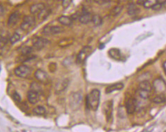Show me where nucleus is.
Masks as SVG:
<instances>
[{
  "label": "nucleus",
  "instance_id": "f257e3e1",
  "mask_svg": "<svg viewBox=\"0 0 166 132\" xmlns=\"http://www.w3.org/2000/svg\"><path fill=\"white\" fill-rule=\"evenodd\" d=\"M101 92L97 89L92 90L87 97V106L90 109L96 111L99 108Z\"/></svg>",
  "mask_w": 166,
  "mask_h": 132
},
{
  "label": "nucleus",
  "instance_id": "f03ea898",
  "mask_svg": "<svg viewBox=\"0 0 166 132\" xmlns=\"http://www.w3.org/2000/svg\"><path fill=\"white\" fill-rule=\"evenodd\" d=\"M14 73L18 77L27 78L29 77L31 74V69L27 65H22L15 68V69L14 70Z\"/></svg>",
  "mask_w": 166,
  "mask_h": 132
},
{
  "label": "nucleus",
  "instance_id": "7ed1b4c3",
  "mask_svg": "<svg viewBox=\"0 0 166 132\" xmlns=\"http://www.w3.org/2000/svg\"><path fill=\"white\" fill-rule=\"evenodd\" d=\"M82 94L80 92H74L70 97V106L73 110H77L80 108L82 102Z\"/></svg>",
  "mask_w": 166,
  "mask_h": 132
},
{
  "label": "nucleus",
  "instance_id": "20e7f679",
  "mask_svg": "<svg viewBox=\"0 0 166 132\" xmlns=\"http://www.w3.org/2000/svg\"><path fill=\"white\" fill-rule=\"evenodd\" d=\"M92 48L91 46H85L81 51L80 52L79 54L77 56V62L79 64H82L85 62L90 55L92 54Z\"/></svg>",
  "mask_w": 166,
  "mask_h": 132
},
{
  "label": "nucleus",
  "instance_id": "39448f33",
  "mask_svg": "<svg viewBox=\"0 0 166 132\" xmlns=\"http://www.w3.org/2000/svg\"><path fill=\"white\" fill-rule=\"evenodd\" d=\"M35 18L32 15H27L23 18L22 22L21 23L20 27L23 31H28L35 25Z\"/></svg>",
  "mask_w": 166,
  "mask_h": 132
},
{
  "label": "nucleus",
  "instance_id": "423d86ee",
  "mask_svg": "<svg viewBox=\"0 0 166 132\" xmlns=\"http://www.w3.org/2000/svg\"><path fill=\"white\" fill-rule=\"evenodd\" d=\"M153 88L157 93H163L166 90V83L162 78H157L153 83Z\"/></svg>",
  "mask_w": 166,
  "mask_h": 132
},
{
  "label": "nucleus",
  "instance_id": "0eeeda50",
  "mask_svg": "<svg viewBox=\"0 0 166 132\" xmlns=\"http://www.w3.org/2000/svg\"><path fill=\"white\" fill-rule=\"evenodd\" d=\"M103 111L106 115L108 120L110 119L112 117V111H113V102L112 101H108L103 104Z\"/></svg>",
  "mask_w": 166,
  "mask_h": 132
},
{
  "label": "nucleus",
  "instance_id": "6e6552de",
  "mask_svg": "<svg viewBox=\"0 0 166 132\" xmlns=\"http://www.w3.org/2000/svg\"><path fill=\"white\" fill-rule=\"evenodd\" d=\"M34 48L37 51H41L49 43L48 39L42 38V37H36L32 40Z\"/></svg>",
  "mask_w": 166,
  "mask_h": 132
},
{
  "label": "nucleus",
  "instance_id": "1a4fd4ad",
  "mask_svg": "<svg viewBox=\"0 0 166 132\" xmlns=\"http://www.w3.org/2000/svg\"><path fill=\"white\" fill-rule=\"evenodd\" d=\"M64 32V28L60 26H46L43 28V33L46 35L57 34Z\"/></svg>",
  "mask_w": 166,
  "mask_h": 132
},
{
  "label": "nucleus",
  "instance_id": "9d476101",
  "mask_svg": "<svg viewBox=\"0 0 166 132\" xmlns=\"http://www.w3.org/2000/svg\"><path fill=\"white\" fill-rule=\"evenodd\" d=\"M137 107V101L135 99L130 98L126 102V111L128 114L134 113Z\"/></svg>",
  "mask_w": 166,
  "mask_h": 132
},
{
  "label": "nucleus",
  "instance_id": "9b49d317",
  "mask_svg": "<svg viewBox=\"0 0 166 132\" xmlns=\"http://www.w3.org/2000/svg\"><path fill=\"white\" fill-rule=\"evenodd\" d=\"M34 76L41 83H46L49 81V77H48V74L42 69H38V70L36 71L34 73Z\"/></svg>",
  "mask_w": 166,
  "mask_h": 132
},
{
  "label": "nucleus",
  "instance_id": "f8f14e48",
  "mask_svg": "<svg viewBox=\"0 0 166 132\" xmlns=\"http://www.w3.org/2000/svg\"><path fill=\"white\" fill-rule=\"evenodd\" d=\"M20 18V15L18 11L11 13L8 20V26L10 27H13L18 22Z\"/></svg>",
  "mask_w": 166,
  "mask_h": 132
},
{
  "label": "nucleus",
  "instance_id": "ddd939ff",
  "mask_svg": "<svg viewBox=\"0 0 166 132\" xmlns=\"http://www.w3.org/2000/svg\"><path fill=\"white\" fill-rule=\"evenodd\" d=\"M69 81L68 79H64L62 81H60L57 83L56 87H55V91L57 93H60V92H63L67 88L68 85H69Z\"/></svg>",
  "mask_w": 166,
  "mask_h": 132
},
{
  "label": "nucleus",
  "instance_id": "4468645a",
  "mask_svg": "<svg viewBox=\"0 0 166 132\" xmlns=\"http://www.w3.org/2000/svg\"><path fill=\"white\" fill-rule=\"evenodd\" d=\"M39 93L35 92V91L30 90L27 93V99L28 101L32 104H36L39 101Z\"/></svg>",
  "mask_w": 166,
  "mask_h": 132
},
{
  "label": "nucleus",
  "instance_id": "2eb2a0df",
  "mask_svg": "<svg viewBox=\"0 0 166 132\" xmlns=\"http://www.w3.org/2000/svg\"><path fill=\"white\" fill-rule=\"evenodd\" d=\"M108 54L114 60H117V61L122 60V55H121V52L119 49L115 48L110 49L108 51Z\"/></svg>",
  "mask_w": 166,
  "mask_h": 132
},
{
  "label": "nucleus",
  "instance_id": "dca6fc26",
  "mask_svg": "<svg viewBox=\"0 0 166 132\" xmlns=\"http://www.w3.org/2000/svg\"><path fill=\"white\" fill-rule=\"evenodd\" d=\"M124 88V84L121 83H118L115 84H112V85H109L106 87V93L109 94L111 93L112 92H115L116 90H121Z\"/></svg>",
  "mask_w": 166,
  "mask_h": 132
},
{
  "label": "nucleus",
  "instance_id": "f3484780",
  "mask_svg": "<svg viewBox=\"0 0 166 132\" xmlns=\"http://www.w3.org/2000/svg\"><path fill=\"white\" fill-rule=\"evenodd\" d=\"M93 15L87 11H84L82 15H80L79 18L80 22L83 24H87V23L91 22L92 21Z\"/></svg>",
  "mask_w": 166,
  "mask_h": 132
},
{
  "label": "nucleus",
  "instance_id": "a211bd4d",
  "mask_svg": "<svg viewBox=\"0 0 166 132\" xmlns=\"http://www.w3.org/2000/svg\"><path fill=\"white\" fill-rule=\"evenodd\" d=\"M45 4L43 3H38L32 5L30 7V12L32 14H36L40 13L41 11L45 8Z\"/></svg>",
  "mask_w": 166,
  "mask_h": 132
},
{
  "label": "nucleus",
  "instance_id": "6ab92c4d",
  "mask_svg": "<svg viewBox=\"0 0 166 132\" xmlns=\"http://www.w3.org/2000/svg\"><path fill=\"white\" fill-rule=\"evenodd\" d=\"M59 22L63 25L64 26H71L73 24V20L70 17L66 16V15H62L58 18Z\"/></svg>",
  "mask_w": 166,
  "mask_h": 132
},
{
  "label": "nucleus",
  "instance_id": "aec40b11",
  "mask_svg": "<svg viewBox=\"0 0 166 132\" xmlns=\"http://www.w3.org/2000/svg\"><path fill=\"white\" fill-rule=\"evenodd\" d=\"M140 9L134 4H131L128 7L127 13L129 15H135L140 13Z\"/></svg>",
  "mask_w": 166,
  "mask_h": 132
},
{
  "label": "nucleus",
  "instance_id": "412c9836",
  "mask_svg": "<svg viewBox=\"0 0 166 132\" xmlns=\"http://www.w3.org/2000/svg\"><path fill=\"white\" fill-rule=\"evenodd\" d=\"M139 89L140 90H147L148 92H150L153 89V85L151 83L148 81H143L139 84Z\"/></svg>",
  "mask_w": 166,
  "mask_h": 132
},
{
  "label": "nucleus",
  "instance_id": "4be33fe9",
  "mask_svg": "<svg viewBox=\"0 0 166 132\" xmlns=\"http://www.w3.org/2000/svg\"><path fill=\"white\" fill-rule=\"evenodd\" d=\"M9 33L5 30H0V42L2 44H6L10 41Z\"/></svg>",
  "mask_w": 166,
  "mask_h": 132
},
{
  "label": "nucleus",
  "instance_id": "5701e85b",
  "mask_svg": "<svg viewBox=\"0 0 166 132\" xmlns=\"http://www.w3.org/2000/svg\"><path fill=\"white\" fill-rule=\"evenodd\" d=\"M51 13V11L50 9H48V8H43L41 11L40 12V13H38V18L40 20H46L47 18L49 16V15Z\"/></svg>",
  "mask_w": 166,
  "mask_h": 132
},
{
  "label": "nucleus",
  "instance_id": "b1692460",
  "mask_svg": "<svg viewBox=\"0 0 166 132\" xmlns=\"http://www.w3.org/2000/svg\"><path fill=\"white\" fill-rule=\"evenodd\" d=\"M92 22L94 24L95 27L101 26L103 23V19L99 15H94L92 17Z\"/></svg>",
  "mask_w": 166,
  "mask_h": 132
},
{
  "label": "nucleus",
  "instance_id": "393cba45",
  "mask_svg": "<svg viewBox=\"0 0 166 132\" xmlns=\"http://www.w3.org/2000/svg\"><path fill=\"white\" fill-rule=\"evenodd\" d=\"M33 112L37 115H43L46 113V108L42 106H38L34 108Z\"/></svg>",
  "mask_w": 166,
  "mask_h": 132
},
{
  "label": "nucleus",
  "instance_id": "a878e982",
  "mask_svg": "<svg viewBox=\"0 0 166 132\" xmlns=\"http://www.w3.org/2000/svg\"><path fill=\"white\" fill-rule=\"evenodd\" d=\"M166 97L163 94H159V95L156 96L153 99V102L156 103V104H160V103H163L165 102Z\"/></svg>",
  "mask_w": 166,
  "mask_h": 132
},
{
  "label": "nucleus",
  "instance_id": "bb28decb",
  "mask_svg": "<svg viewBox=\"0 0 166 132\" xmlns=\"http://www.w3.org/2000/svg\"><path fill=\"white\" fill-rule=\"evenodd\" d=\"M30 90L35 91V92H38V93H40L41 92L42 88L41 86L38 83L36 82H33V83H31V85H30Z\"/></svg>",
  "mask_w": 166,
  "mask_h": 132
},
{
  "label": "nucleus",
  "instance_id": "cd10ccee",
  "mask_svg": "<svg viewBox=\"0 0 166 132\" xmlns=\"http://www.w3.org/2000/svg\"><path fill=\"white\" fill-rule=\"evenodd\" d=\"M158 2H160L159 0H146L143 6L145 8H151L153 5H155Z\"/></svg>",
  "mask_w": 166,
  "mask_h": 132
},
{
  "label": "nucleus",
  "instance_id": "c85d7f7f",
  "mask_svg": "<svg viewBox=\"0 0 166 132\" xmlns=\"http://www.w3.org/2000/svg\"><path fill=\"white\" fill-rule=\"evenodd\" d=\"M121 10H122V7L120 6H117L115 8H112V10L110 11V15L112 16H117L119 13H121Z\"/></svg>",
  "mask_w": 166,
  "mask_h": 132
},
{
  "label": "nucleus",
  "instance_id": "c756f323",
  "mask_svg": "<svg viewBox=\"0 0 166 132\" xmlns=\"http://www.w3.org/2000/svg\"><path fill=\"white\" fill-rule=\"evenodd\" d=\"M33 51V48L29 46H25V47L22 48L21 49V54L23 56H27V55H29L30 53H32V52Z\"/></svg>",
  "mask_w": 166,
  "mask_h": 132
},
{
  "label": "nucleus",
  "instance_id": "7c9ffc66",
  "mask_svg": "<svg viewBox=\"0 0 166 132\" xmlns=\"http://www.w3.org/2000/svg\"><path fill=\"white\" fill-rule=\"evenodd\" d=\"M20 39V35L18 33H14L13 34L11 37L9 41L11 44H14L18 41H19Z\"/></svg>",
  "mask_w": 166,
  "mask_h": 132
},
{
  "label": "nucleus",
  "instance_id": "2f4dec72",
  "mask_svg": "<svg viewBox=\"0 0 166 132\" xmlns=\"http://www.w3.org/2000/svg\"><path fill=\"white\" fill-rule=\"evenodd\" d=\"M139 95L143 99H147L149 97V92L147 90H139Z\"/></svg>",
  "mask_w": 166,
  "mask_h": 132
},
{
  "label": "nucleus",
  "instance_id": "473e14b6",
  "mask_svg": "<svg viewBox=\"0 0 166 132\" xmlns=\"http://www.w3.org/2000/svg\"><path fill=\"white\" fill-rule=\"evenodd\" d=\"M12 97H13L14 101H17V102H20L21 101V97L17 92H15L12 94Z\"/></svg>",
  "mask_w": 166,
  "mask_h": 132
},
{
  "label": "nucleus",
  "instance_id": "72a5a7b5",
  "mask_svg": "<svg viewBox=\"0 0 166 132\" xmlns=\"http://www.w3.org/2000/svg\"><path fill=\"white\" fill-rule=\"evenodd\" d=\"M73 0H62V6L64 8H67L71 5Z\"/></svg>",
  "mask_w": 166,
  "mask_h": 132
},
{
  "label": "nucleus",
  "instance_id": "f704fd0d",
  "mask_svg": "<svg viewBox=\"0 0 166 132\" xmlns=\"http://www.w3.org/2000/svg\"><path fill=\"white\" fill-rule=\"evenodd\" d=\"M94 1L99 5H103L111 1V0H94Z\"/></svg>",
  "mask_w": 166,
  "mask_h": 132
},
{
  "label": "nucleus",
  "instance_id": "c9c22d12",
  "mask_svg": "<svg viewBox=\"0 0 166 132\" xmlns=\"http://www.w3.org/2000/svg\"><path fill=\"white\" fill-rule=\"evenodd\" d=\"M163 7V5H162V3H160V2H158V3H156V4L155 5H153V6H152V9L153 10H154V11H159L160 8Z\"/></svg>",
  "mask_w": 166,
  "mask_h": 132
},
{
  "label": "nucleus",
  "instance_id": "e433bc0d",
  "mask_svg": "<svg viewBox=\"0 0 166 132\" xmlns=\"http://www.w3.org/2000/svg\"><path fill=\"white\" fill-rule=\"evenodd\" d=\"M146 0H137V4H138L139 6H143L144 2H145Z\"/></svg>",
  "mask_w": 166,
  "mask_h": 132
},
{
  "label": "nucleus",
  "instance_id": "4c0bfd02",
  "mask_svg": "<svg viewBox=\"0 0 166 132\" xmlns=\"http://www.w3.org/2000/svg\"><path fill=\"white\" fill-rule=\"evenodd\" d=\"M4 7L0 4V15H1L4 13Z\"/></svg>",
  "mask_w": 166,
  "mask_h": 132
},
{
  "label": "nucleus",
  "instance_id": "58836bf2",
  "mask_svg": "<svg viewBox=\"0 0 166 132\" xmlns=\"http://www.w3.org/2000/svg\"><path fill=\"white\" fill-rule=\"evenodd\" d=\"M163 70L165 71V74L166 75V61H165L163 62Z\"/></svg>",
  "mask_w": 166,
  "mask_h": 132
},
{
  "label": "nucleus",
  "instance_id": "ea45409f",
  "mask_svg": "<svg viewBox=\"0 0 166 132\" xmlns=\"http://www.w3.org/2000/svg\"><path fill=\"white\" fill-rule=\"evenodd\" d=\"M162 5H163V7H164L166 9V0H165L163 2H162Z\"/></svg>",
  "mask_w": 166,
  "mask_h": 132
},
{
  "label": "nucleus",
  "instance_id": "a19ab883",
  "mask_svg": "<svg viewBox=\"0 0 166 132\" xmlns=\"http://www.w3.org/2000/svg\"><path fill=\"white\" fill-rule=\"evenodd\" d=\"M103 48H104V46H103V44H101V46H99V48L100 49H103Z\"/></svg>",
  "mask_w": 166,
  "mask_h": 132
}]
</instances>
